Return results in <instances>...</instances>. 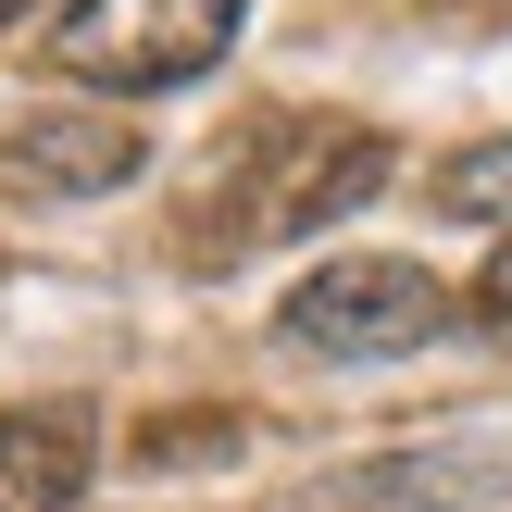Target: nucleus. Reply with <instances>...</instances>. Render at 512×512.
<instances>
[{"label": "nucleus", "instance_id": "nucleus-1", "mask_svg": "<svg viewBox=\"0 0 512 512\" xmlns=\"http://www.w3.org/2000/svg\"><path fill=\"white\" fill-rule=\"evenodd\" d=\"M238 25H250V0H63L50 75L113 88V100H163V88H200L238 50Z\"/></svg>", "mask_w": 512, "mask_h": 512}, {"label": "nucleus", "instance_id": "nucleus-2", "mask_svg": "<svg viewBox=\"0 0 512 512\" xmlns=\"http://www.w3.org/2000/svg\"><path fill=\"white\" fill-rule=\"evenodd\" d=\"M275 338L313 350V363H400V350L450 338V288L400 250H338L275 300Z\"/></svg>", "mask_w": 512, "mask_h": 512}, {"label": "nucleus", "instance_id": "nucleus-3", "mask_svg": "<svg viewBox=\"0 0 512 512\" xmlns=\"http://www.w3.org/2000/svg\"><path fill=\"white\" fill-rule=\"evenodd\" d=\"M238 238H313V225L363 213L375 188H388L400 150L375 138V125H325V113H275L238 138Z\"/></svg>", "mask_w": 512, "mask_h": 512}, {"label": "nucleus", "instance_id": "nucleus-4", "mask_svg": "<svg viewBox=\"0 0 512 512\" xmlns=\"http://www.w3.org/2000/svg\"><path fill=\"white\" fill-rule=\"evenodd\" d=\"M138 163H150V138L113 113H25L0 138V188H25V200H113V188H138Z\"/></svg>", "mask_w": 512, "mask_h": 512}, {"label": "nucleus", "instance_id": "nucleus-5", "mask_svg": "<svg viewBox=\"0 0 512 512\" xmlns=\"http://www.w3.org/2000/svg\"><path fill=\"white\" fill-rule=\"evenodd\" d=\"M100 475V438L75 400H25V413H0V512H75Z\"/></svg>", "mask_w": 512, "mask_h": 512}, {"label": "nucleus", "instance_id": "nucleus-6", "mask_svg": "<svg viewBox=\"0 0 512 512\" xmlns=\"http://www.w3.org/2000/svg\"><path fill=\"white\" fill-rule=\"evenodd\" d=\"M438 213H463V225H512V138L463 150V163L438 175Z\"/></svg>", "mask_w": 512, "mask_h": 512}, {"label": "nucleus", "instance_id": "nucleus-7", "mask_svg": "<svg viewBox=\"0 0 512 512\" xmlns=\"http://www.w3.org/2000/svg\"><path fill=\"white\" fill-rule=\"evenodd\" d=\"M475 313H488V325H512V250L488 263V288H475Z\"/></svg>", "mask_w": 512, "mask_h": 512}, {"label": "nucleus", "instance_id": "nucleus-8", "mask_svg": "<svg viewBox=\"0 0 512 512\" xmlns=\"http://www.w3.org/2000/svg\"><path fill=\"white\" fill-rule=\"evenodd\" d=\"M13 13H25V0H0V25H13Z\"/></svg>", "mask_w": 512, "mask_h": 512}]
</instances>
